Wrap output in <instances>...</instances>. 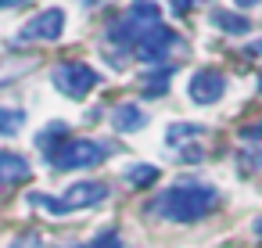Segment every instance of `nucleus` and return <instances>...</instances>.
Instances as JSON below:
<instances>
[{"instance_id": "1", "label": "nucleus", "mask_w": 262, "mask_h": 248, "mask_svg": "<svg viewBox=\"0 0 262 248\" xmlns=\"http://www.w3.org/2000/svg\"><path fill=\"white\" fill-rule=\"evenodd\" d=\"M219 205H223L219 187L187 176V180H176L172 187H165L155 201H147V212L165 219V223H201Z\"/></svg>"}, {"instance_id": "19", "label": "nucleus", "mask_w": 262, "mask_h": 248, "mask_svg": "<svg viewBox=\"0 0 262 248\" xmlns=\"http://www.w3.org/2000/svg\"><path fill=\"white\" fill-rule=\"evenodd\" d=\"M172 158H176V162H201V158H205V148H201V144H183V148L172 151Z\"/></svg>"}, {"instance_id": "8", "label": "nucleus", "mask_w": 262, "mask_h": 248, "mask_svg": "<svg viewBox=\"0 0 262 248\" xmlns=\"http://www.w3.org/2000/svg\"><path fill=\"white\" fill-rule=\"evenodd\" d=\"M33 176V166L26 155L11 151V148H0V191H8V187H18Z\"/></svg>"}, {"instance_id": "17", "label": "nucleus", "mask_w": 262, "mask_h": 248, "mask_svg": "<svg viewBox=\"0 0 262 248\" xmlns=\"http://www.w3.org/2000/svg\"><path fill=\"white\" fill-rule=\"evenodd\" d=\"M79 248H122V234H119V226H101L86 244H79Z\"/></svg>"}, {"instance_id": "3", "label": "nucleus", "mask_w": 262, "mask_h": 248, "mask_svg": "<svg viewBox=\"0 0 262 248\" xmlns=\"http://www.w3.org/2000/svg\"><path fill=\"white\" fill-rule=\"evenodd\" d=\"M51 83H54V90L65 94L69 101H86V97L101 87V72H97L94 65H86V61L69 58V61H58V65L51 69Z\"/></svg>"}, {"instance_id": "18", "label": "nucleus", "mask_w": 262, "mask_h": 248, "mask_svg": "<svg viewBox=\"0 0 262 248\" xmlns=\"http://www.w3.org/2000/svg\"><path fill=\"white\" fill-rule=\"evenodd\" d=\"M237 140H241V148H258V140H262V122H248V126H241Z\"/></svg>"}, {"instance_id": "25", "label": "nucleus", "mask_w": 262, "mask_h": 248, "mask_svg": "<svg viewBox=\"0 0 262 248\" xmlns=\"http://www.w3.org/2000/svg\"><path fill=\"white\" fill-rule=\"evenodd\" d=\"M255 237H262V219H255Z\"/></svg>"}, {"instance_id": "4", "label": "nucleus", "mask_w": 262, "mask_h": 248, "mask_svg": "<svg viewBox=\"0 0 262 248\" xmlns=\"http://www.w3.org/2000/svg\"><path fill=\"white\" fill-rule=\"evenodd\" d=\"M172 51L187 54V44H183V40H180V33H176V29H169L165 22H158V26L144 29V36H140V40H137V47H133V54H137V61H140L144 69L169 65Z\"/></svg>"}, {"instance_id": "20", "label": "nucleus", "mask_w": 262, "mask_h": 248, "mask_svg": "<svg viewBox=\"0 0 262 248\" xmlns=\"http://www.w3.org/2000/svg\"><path fill=\"white\" fill-rule=\"evenodd\" d=\"M8 248H47V241H43L40 234H18Z\"/></svg>"}, {"instance_id": "22", "label": "nucleus", "mask_w": 262, "mask_h": 248, "mask_svg": "<svg viewBox=\"0 0 262 248\" xmlns=\"http://www.w3.org/2000/svg\"><path fill=\"white\" fill-rule=\"evenodd\" d=\"M258 4H262V0H233L237 11H251V8H258Z\"/></svg>"}, {"instance_id": "2", "label": "nucleus", "mask_w": 262, "mask_h": 248, "mask_svg": "<svg viewBox=\"0 0 262 248\" xmlns=\"http://www.w3.org/2000/svg\"><path fill=\"white\" fill-rule=\"evenodd\" d=\"M119 151L115 140H94V137H65L54 151H47V166L54 173H72V169H97Z\"/></svg>"}, {"instance_id": "10", "label": "nucleus", "mask_w": 262, "mask_h": 248, "mask_svg": "<svg viewBox=\"0 0 262 248\" xmlns=\"http://www.w3.org/2000/svg\"><path fill=\"white\" fill-rule=\"evenodd\" d=\"M172 76H176V61H169V65H155V69H144V76H140V94H144V97H162V94L169 90Z\"/></svg>"}, {"instance_id": "13", "label": "nucleus", "mask_w": 262, "mask_h": 248, "mask_svg": "<svg viewBox=\"0 0 262 248\" xmlns=\"http://www.w3.org/2000/svg\"><path fill=\"white\" fill-rule=\"evenodd\" d=\"M158 176H162V169H158L155 162H133V166L122 169V180H126L133 191H144V187L158 183Z\"/></svg>"}, {"instance_id": "11", "label": "nucleus", "mask_w": 262, "mask_h": 248, "mask_svg": "<svg viewBox=\"0 0 262 248\" xmlns=\"http://www.w3.org/2000/svg\"><path fill=\"white\" fill-rule=\"evenodd\" d=\"M212 26H215L219 33H226V36H248V33L255 29V22H251L248 15H241V11H226V8L212 11Z\"/></svg>"}, {"instance_id": "23", "label": "nucleus", "mask_w": 262, "mask_h": 248, "mask_svg": "<svg viewBox=\"0 0 262 248\" xmlns=\"http://www.w3.org/2000/svg\"><path fill=\"white\" fill-rule=\"evenodd\" d=\"M26 0H0V11H11V8H22Z\"/></svg>"}, {"instance_id": "21", "label": "nucleus", "mask_w": 262, "mask_h": 248, "mask_svg": "<svg viewBox=\"0 0 262 248\" xmlns=\"http://www.w3.org/2000/svg\"><path fill=\"white\" fill-rule=\"evenodd\" d=\"M198 4H205V0H169L172 15H187V11H190V8H198Z\"/></svg>"}, {"instance_id": "12", "label": "nucleus", "mask_w": 262, "mask_h": 248, "mask_svg": "<svg viewBox=\"0 0 262 248\" xmlns=\"http://www.w3.org/2000/svg\"><path fill=\"white\" fill-rule=\"evenodd\" d=\"M126 18H133L140 29H151V26L162 22V4H158V0H129Z\"/></svg>"}, {"instance_id": "9", "label": "nucleus", "mask_w": 262, "mask_h": 248, "mask_svg": "<svg viewBox=\"0 0 262 248\" xmlns=\"http://www.w3.org/2000/svg\"><path fill=\"white\" fill-rule=\"evenodd\" d=\"M108 122H112L115 133H140V130L147 126V112H144L137 101H119V105L112 108Z\"/></svg>"}, {"instance_id": "16", "label": "nucleus", "mask_w": 262, "mask_h": 248, "mask_svg": "<svg viewBox=\"0 0 262 248\" xmlns=\"http://www.w3.org/2000/svg\"><path fill=\"white\" fill-rule=\"evenodd\" d=\"M22 126H26V112H22V108L0 105V137H15Z\"/></svg>"}, {"instance_id": "7", "label": "nucleus", "mask_w": 262, "mask_h": 248, "mask_svg": "<svg viewBox=\"0 0 262 248\" xmlns=\"http://www.w3.org/2000/svg\"><path fill=\"white\" fill-rule=\"evenodd\" d=\"M108 194H112V187L104 180H79V183H72L61 194V209H65V216L69 212H83V209H97V205L108 201Z\"/></svg>"}, {"instance_id": "26", "label": "nucleus", "mask_w": 262, "mask_h": 248, "mask_svg": "<svg viewBox=\"0 0 262 248\" xmlns=\"http://www.w3.org/2000/svg\"><path fill=\"white\" fill-rule=\"evenodd\" d=\"M255 83H258V94H262V69H258V79H255Z\"/></svg>"}, {"instance_id": "6", "label": "nucleus", "mask_w": 262, "mask_h": 248, "mask_svg": "<svg viewBox=\"0 0 262 248\" xmlns=\"http://www.w3.org/2000/svg\"><path fill=\"white\" fill-rule=\"evenodd\" d=\"M226 76L219 72V69H212V65H205V69H198L194 76H190V83H187V97L194 101V105H201V108H208V105H215V101H223V94H226Z\"/></svg>"}, {"instance_id": "5", "label": "nucleus", "mask_w": 262, "mask_h": 248, "mask_svg": "<svg viewBox=\"0 0 262 248\" xmlns=\"http://www.w3.org/2000/svg\"><path fill=\"white\" fill-rule=\"evenodd\" d=\"M61 36H65V11L61 8H43L40 15H33L18 29L15 44H58Z\"/></svg>"}, {"instance_id": "14", "label": "nucleus", "mask_w": 262, "mask_h": 248, "mask_svg": "<svg viewBox=\"0 0 262 248\" xmlns=\"http://www.w3.org/2000/svg\"><path fill=\"white\" fill-rule=\"evenodd\" d=\"M201 137H205V126H201V122H169V130H165L169 151L183 148L187 140H201Z\"/></svg>"}, {"instance_id": "15", "label": "nucleus", "mask_w": 262, "mask_h": 248, "mask_svg": "<svg viewBox=\"0 0 262 248\" xmlns=\"http://www.w3.org/2000/svg\"><path fill=\"white\" fill-rule=\"evenodd\" d=\"M65 137H69V122H65V119H51V122H47V126L36 133V148L47 155V151H54V148H58Z\"/></svg>"}, {"instance_id": "24", "label": "nucleus", "mask_w": 262, "mask_h": 248, "mask_svg": "<svg viewBox=\"0 0 262 248\" xmlns=\"http://www.w3.org/2000/svg\"><path fill=\"white\" fill-rule=\"evenodd\" d=\"M79 4H83V8H101L104 0H79Z\"/></svg>"}]
</instances>
